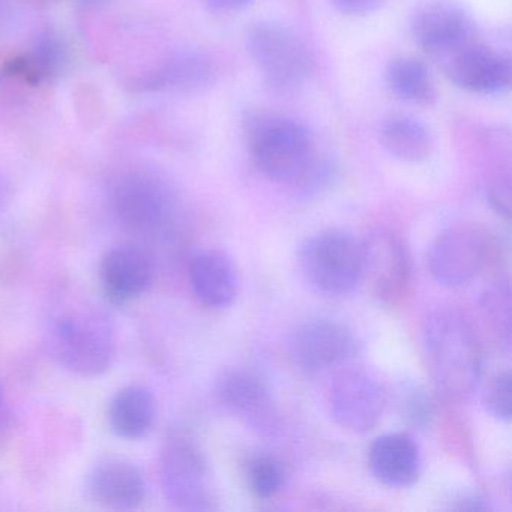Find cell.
<instances>
[{"mask_svg": "<svg viewBox=\"0 0 512 512\" xmlns=\"http://www.w3.org/2000/svg\"><path fill=\"white\" fill-rule=\"evenodd\" d=\"M422 346L431 377L446 397L466 400L475 392L482 374L481 346L460 311H433L422 328Z\"/></svg>", "mask_w": 512, "mask_h": 512, "instance_id": "6da1fadb", "label": "cell"}, {"mask_svg": "<svg viewBox=\"0 0 512 512\" xmlns=\"http://www.w3.org/2000/svg\"><path fill=\"white\" fill-rule=\"evenodd\" d=\"M46 347L64 370L77 376H100L115 359V328L110 317L95 305H70L50 319Z\"/></svg>", "mask_w": 512, "mask_h": 512, "instance_id": "7a4b0ae2", "label": "cell"}, {"mask_svg": "<svg viewBox=\"0 0 512 512\" xmlns=\"http://www.w3.org/2000/svg\"><path fill=\"white\" fill-rule=\"evenodd\" d=\"M299 269L316 292L346 295L364 280L362 241L344 230L317 233L302 245Z\"/></svg>", "mask_w": 512, "mask_h": 512, "instance_id": "3957f363", "label": "cell"}, {"mask_svg": "<svg viewBox=\"0 0 512 512\" xmlns=\"http://www.w3.org/2000/svg\"><path fill=\"white\" fill-rule=\"evenodd\" d=\"M250 145L257 169L266 178L287 184H296L317 155L308 128L278 116L254 121Z\"/></svg>", "mask_w": 512, "mask_h": 512, "instance_id": "277c9868", "label": "cell"}, {"mask_svg": "<svg viewBox=\"0 0 512 512\" xmlns=\"http://www.w3.org/2000/svg\"><path fill=\"white\" fill-rule=\"evenodd\" d=\"M247 49L263 79L275 91H296L313 73V59L307 46L283 23H256L248 31Z\"/></svg>", "mask_w": 512, "mask_h": 512, "instance_id": "5b68a950", "label": "cell"}, {"mask_svg": "<svg viewBox=\"0 0 512 512\" xmlns=\"http://www.w3.org/2000/svg\"><path fill=\"white\" fill-rule=\"evenodd\" d=\"M110 205L119 223L139 233L169 227L178 212L172 185L149 172H130L118 178L110 193Z\"/></svg>", "mask_w": 512, "mask_h": 512, "instance_id": "8992f818", "label": "cell"}, {"mask_svg": "<svg viewBox=\"0 0 512 512\" xmlns=\"http://www.w3.org/2000/svg\"><path fill=\"white\" fill-rule=\"evenodd\" d=\"M160 478L164 496L181 511H209L214 508L208 464L196 443L184 436L167 440L160 457Z\"/></svg>", "mask_w": 512, "mask_h": 512, "instance_id": "52a82bcc", "label": "cell"}, {"mask_svg": "<svg viewBox=\"0 0 512 512\" xmlns=\"http://www.w3.org/2000/svg\"><path fill=\"white\" fill-rule=\"evenodd\" d=\"M410 31L425 53L442 61L476 41L472 17L455 0H427L419 5Z\"/></svg>", "mask_w": 512, "mask_h": 512, "instance_id": "ba28073f", "label": "cell"}, {"mask_svg": "<svg viewBox=\"0 0 512 512\" xmlns=\"http://www.w3.org/2000/svg\"><path fill=\"white\" fill-rule=\"evenodd\" d=\"M487 239L472 226H454L437 236L428 253V269L445 287L470 283L487 259Z\"/></svg>", "mask_w": 512, "mask_h": 512, "instance_id": "9c48e42d", "label": "cell"}, {"mask_svg": "<svg viewBox=\"0 0 512 512\" xmlns=\"http://www.w3.org/2000/svg\"><path fill=\"white\" fill-rule=\"evenodd\" d=\"M355 347L352 331L332 319H313L301 323L289 340L290 358L307 373L338 367L353 355Z\"/></svg>", "mask_w": 512, "mask_h": 512, "instance_id": "30bf717a", "label": "cell"}, {"mask_svg": "<svg viewBox=\"0 0 512 512\" xmlns=\"http://www.w3.org/2000/svg\"><path fill=\"white\" fill-rule=\"evenodd\" d=\"M385 407V389L364 371H347L332 386L331 413L344 430L368 433L379 424Z\"/></svg>", "mask_w": 512, "mask_h": 512, "instance_id": "8fae6325", "label": "cell"}, {"mask_svg": "<svg viewBox=\"0 0 512 512\" xmlns=\"http://www.w3.org/2000/svg\"><path fill=\"white\" fill-rule=\"evenodd\" d=\"M364 278L382 301L392 302L403 296L410 281V257L400 236L391 230H373L362 241Z\"/></svg>", "mask_w": 512, "mask_h": 512, "instance_id": "7c38bea8", "label": "cell"}, {"mask_svg": "<svg viewBox=\"0 0 512 512\" xmlns=\"http://www.w3.org/2000/svg\"><path fill=\"white\" fill-rule=\"evenodd\" d=\"M443 62L446 76L464 91L479 95H502L511 88V62L484 44L473 41Z\"/></svg>", "mask_w": 512, "mask_h": 512, "instance_id": "4fadbf2b", "label": "cell"}, {"mask_svg": "<svg viewBox=\"0 0 512 512\" xmlns=\"http://www.w3.org/2000/svg\"><path fill=\"white\" fill-rule=\"evenodd\" d=\"M86 491L98 505L130 511L139 508L145 500V476L140 467L127 458H103L86 475Z\"/></svg>", "mask_w": 512, "mask_h": 512, "instance_id": "5bb4252c", "label": "cell"}, {"mask_svg": "<svg viewBox=\"0 0 512 512\" xmlns=\"http://www.w3.org/2000/svg\"><path fill=\"white\" fill-rule=\"evenodd\" d=\"M154 262L133 244L110 248L100 265L104 293L115 304H127L148 292L154 281Z\"/></svg>", "mask_w": 512, "mask_h": 512, "instance_id": "9a60e30c", "label": "cell"}, {"mask_svg": "<svg viewBox=\"0 0 512 512\" xmlns=\"http://www.w3.org/2000/svg\"><path fill=\"white\" fill-rule=\"evenodd\" d=\"M217 67L209 56L200 52H181L170 56L164 64L134 83L142 92L196 94L214 85Z\"/></svg>", "mask_w": 512, "mask_h": 512, "instance_id": "2e32d148", "label": "cell"}, {"mask_svg": "<svg viewBox=\"0 0 512 512\" xmlns=\"http://www.w3.org/2000/svg\"><path fill=\"white\" fill-rule=\"evenodd\" d=\"M370 469L383 485L409 487L418 479L421 470L418 445L409 434H383L371 445Z\"/></svg>", "mask_w": 512, "mask_h": 512, "instance_id": "e0dca14e", "label": "cell"}, {"mask_svg": "<svg viewBox=\"0 0 512 512\" xmlns=\"http://www.w3.org/2000/svg\"><path fill=\"white\" fill-rule=\"evenodd\" d=\"M190 281L197 299L211 308L229 307L238 296V269L223 251L208 250L193 257Z\"/></svg>", "mask_w": 512, "mask_h": 512, "instance_id": "ac0fdd59", "label": "cell"}, {"mask_svg": "<svg viewBox=\"0 0 512 512\" xmlns=\"http://www.w3.org/2000/svg\"><path fill=\"white\" fill-rule=\"evenodd\" d=\"M217 397L227 410L250 424L263 425L271 419V395L265 382L251 371H226L218 380Z\"/></svg>", "mask_w": 512, "mask_h": 512, "instance_id": "d6986e66", "label": "cell"}, {"mask_svg": "<svg viewBox=\"0 0 512 512\" xmlns=\"http://www.w3.org/2000/svg\"><path fill=\"white\" fill-rule=\"evenodd\" d=\"M157 418V401L145 386L130 385L119 389L109 404L110 428L122 439L137 440L152 430Z\"/></svg>", "mask_w": 512, "mask_h": 512, "instance_id": "ffe728a7", "label": "cell"}, {"mask_svg": "<svg viewBox=\"0 0 512 512\" xmlns=\"http://www.w3.org/2000/svg\"><path fill=\"white\" fill-rule=\"evenodd\" d=\"M383 148L398 160L421 163L430 157L434 149L433 134L412 116H391L380 130Z\"/></svg>", "mask_w": 512, "mask_h": 512, "instance_id": "44dd1931", "label": "cell"}, {"mask_svg": "<svg viewBox=\"0 0 512 512\" xmlns=\"http://www.w3.org/2000/svg\"><path fill=\"white\" fill-rule=\"evenodd\" d=\"M386 82L392 94L406 103L430 106L436 101V88L430 71L419 59L403 56L389 62Z\"/></svg>", "mask_w": 512, "mask_h": 512, "instance_id": "7402d4cb", "label": "cell"}, {"mask_svg": "<svg viewBox=\"0 0 512 512\" xmlns=\"http://www.w3.org/2000/svg\"><path fill=\"white\" fill-rule=\"evenodd\" d=\"M68 61L67 47L56 32L44 31L32 46L31 55L22 64L29 79L43 80L56 76L64 70Z\"/></svg>", "mask_w": 512, "mask_h": 512, "instance_id": "603a6c76", "label": "cell"}, {"mask_svg": "<svg viewBox=\"0 0 512 512\" xmlns=\"http://www.w3.org/2000/svg\"><path fill=\"white\" fill-rule=\"evenodd\" d=\"M247 482L257 497L271 499L283 490L286 484V470L277 458L271 455H257L248 463Z\"/></svg>", "mask_w": 512, "mask_h": 512, "instance_id": "cb8c5ba5", "label": "cell"}, {"mask_svg": "<svg viewBox=\"0 0 512 512\" xmlns=\"http://www.w3.org/2000/svg\"><path fill=\"white\" fill-rule=\"evenodd\" d=\"M401 415L406 419L407 424L418 430H425L430 427L436 415L433 398L418 385L407 386L401 392Z\"/></svg>", "mask_w": 512, "mask_h": 512, "instance_id": "d4e9b609", "label": "cell"}, {"mask_svg": "<svg viewBox=\"0 0 512 512\" xmlns=\"http://www.w3.org/2000/svg\"><path fill=\"white\" fill-rule=\"evenodd\" d=\"M484 310L500 340L505 341L508 346L511 335V299L508 284H499L485 293Z\"/></svg>", "mask_w": 512, "mask_h": 512, "instance_id": "484cf974", "label": "cell"}, {"mask_svg": "<svg viewBox=\"0 0 512 512\" xmlns=\"http://www.w3.org/2000/svg\"><path fill=\"white\" fill-rule=\"evenodd\" d=\"M485 410L499 421L509 422L512 412V379L511 373H499L494 376L482 395Z\"/></svg>", "mask_w": 512, "mask_h": 512, "instance_id": "4316f807", "label": "cell"}, {"mask_svg": "<svg viewBox=\"0 0 512 512\" xmlns=\"http://www.w3.org/2000/svg\"><path fill=\"white\" fill-rule=\"evenodd\" d=\"M331 2L340 13L356 17L368 16L385 4V0H331Z\"/></svg>", "mask_w": 512, "mask_h": 512, "instance_id": "83f0119b", "label": "cell"}, {"mask_svg": "<svg viewBox=\"0 0 512 512\" xmlns=\"http://www.w3.org/2000/svg\"><path fill=\"white\" fill-rule=\"evenodd\" d=\"M488 199L491 205L499 211V214L509 215V206H511V185L508 179H497L496 182L488 188Z\"/></svg>", "mask_w": 512, "mask_h": 512, "instance_id": "f1b7e54d", "label": "cell"}, {"mask_svg": "<svg viewBox=\"0 0 512 512\" xmlns=\"http://www.w3.org/2000/svg\"><path fill=\"white\" fill-rule=\"evenodd\" d=\"M209 7L217 11H241L250 7L254 0H205Z\"/></svg>", "mask_w": 512, "mask_h": 512, "instance_id": "f546056e", "label": "cell"}, {"mask_svg": "<svg viewBox=\"0 0 512 512\" xmlns=\"http://www.w3.org/2000/svg\"><path fill=\"white\" fill-rule=\"evenodd\" d=\"M5 410V394L4 388L0 385V419H2V415H4Z\"/></svg>", "mask_w": 512, "mask_h": 512, "instance_id": "4dcf8cb0", "label": "cell"}, {"mask_svg": "<svg viewBox=\"0 0 512 512\" xmlns=\"http://www.w3.org/2000/svg\"><path fill=\"white\" fill-rule=\"evenodd\" d=\"M5 196H7V188H5L4 182L0 179V206L4 203Z\"/></svg>", "mask_w": 512, "mask_h": 512, "instance_id": "1f68e13d", "label": "cell"}, {"mask_svg": "<svg viewBox=\"0 0 512 512\" xmlns=\"http://www.w3.org/2000/svg\"><path fill=\"white\" fill-rule=\"evenodd\" d=\"M79 2H82V4L85 5H95L98 4V2H101V0H79Z\"/></svg>", "mask_w": 512, "mask_h": 512, "instance_id": "d6a6232c", "label": "cell"}]
</instances>
